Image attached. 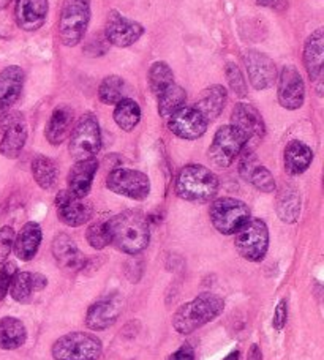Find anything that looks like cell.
<instances>
[{"label": "cell", "instance_id": "1", "mask_svg": "<svg viewBox=\"0 0 324 360\" xmlns=\"http://www.w3.org/2000/svg\"><path fill=\"white\" fill-rule=\"evenodd\" d=\"M109 243L122 253L139 255L151 242L147 218L138 210H124L106 220Z\"/></svg>", "mask_w": 324, "mask_h": 360}, {"label": "cell", "instance_id": "2", "mask_svg": "<svg viewBox=\"0 0 324 360\" xmlns=\"http://www.w3.org/2000/svg\"><path fill=\"white\" fill-rule=\"evenodd\" d=\"M223 308L225 300L222 297L211 292H203L177 308L173 316V327L182 335H189L220 316Z\"/></svg>", "mask_w": 324, "mask_h": 360}, {"label": "cell", "instance_id": "3", "mask_svg": "<svg viewBox=\"0 0 324 360\" xmlns=\"http://www.w3.org/2000/svg\"><path fill=\"white\" fill-rule=\"evenodd\" d=\"M218 177L203 165H187L179 171L174 184L176 195L189 202L212 201L218 191Z\"/></svg>", "mask_w": 324, "mask_h": 360}, {"label": "cell", "instance_id": "4", "mask_svg": "<svg viewBox=\"0 0 324 360\" xmlns=\"http://www.w3.org/2000/svg\"><path fill=\"white\" fill-rule=\"evenodd\" d=\"M92 8L90 0H63L59 15V38L63 46L75 48L87 34Z\"/></svg>", "mask_w": 324, "mask_h": 360}, {"label": "cell", "instance_id": "5", "mask_svg": "<svg viewBox=\"0 0 324 360\" xmlns=\"http://www.w3.org/2000/svg\"><path fill=\"white\" fill-rule=\"evenodd\" d=\"M101 149V130L99 119L92 112H87L76 122L70 134L68 152L75 162L95 158Z\"/></svg>", "mask_w": 324, "mask_h": 360}, {"label": "cell", "instance_id": "6", "mask_svg": "<svg viewBox=\"0 0 324 360\" xmlns=\"http://www.w3.org/2000/svg\"><path fill=\"white\" fill-rule=\"evenodd\" d=\"M101 352V340L86 332L67 333L51 348L54 360H99Z\"/></svg>", "mask_w": 324, "mask_h": 360}, {"label": "cell", "instance_id": "7", "mask_svg": "<svg viewBox=\"0 0 324 360\" xmlns=\"http://www.w3.org/2000/svg\"><path fill=\"white\" fill-rule=\"evenodd\" d=\"M209 217L220 234H236L250 220V207L241 199L218 198L211 204Z\"/></svg>", "mask_w": 324, "mask_h": 360}, {"label": "cell", "instance_id": "8", "mask_svg": "<svg viewBox=\"0 0 324 360\" xmlns=\"http://www.w3.org/2000/svg\"><path fill=\"white\" fill-rule=\"evenodd\" d=\"M235 247L245 261H263L269 248L268 224L259 218H250L236 233Z\"/></svg>", "mask_w": 324, "mask_h": 360}, {"label": "cell", "instance_id": "9", "mask_svg": "<svg viewBox=\"0 0 324 360\" xmlns=\"http://www.w3.org/2000/svg\"><path fill=\"white\" fill-rule=\"evenodd\" d=\"M247 138L239 133L236 128L231 125L220 127L209 147L211 162L217 168H228L235 163V160L244 150V147H247Z\"/></svg>", "mask_w": 324, "mask_h": 360}, {"label": "cell", "instance_id": "10", "mask_svg": "<svg viewBox=\"0 0 324 360\" xmlns=\"http://www.w3.org/2000/svg\"><path fill=\"white\" fill-rule=\"evenodd\" d=\"M106 188L116 195L135 199V201H144L151 195V179L141 171L118 168L108 174Z\"/></svg>", "mask_w": 324, "mask_h": 360}, {"label": "cell", "instance_id": "11", "mask_svg": "<svg viewBox=\"0 0 324 360\" xmlns=\"http://www.w3.org/2000/svg\"><path fill=\"white\" fill-rule=\"evenodd\" d=\"M0 131L4 133L0 141V155L15 160L27 143V124L21 112H5L0 115Z\"/></svg>", "mask_w": 324, "mask_h": 360}, {"label": "cell", "instance_id": "12", "mask_svg": "<svg viewBox=\"0 0 324 360\" xmlns=\"http://www.w3.org/2000/svg\"><path fill=\"white\" fill-rule=\"evenodd\" d=\"M144 25L138 21H133L118 10H111L108 13L106 25H105V38L109 46L116 48H130L141 40L144 35Z\"/></svg>", "mask_w": 324, "mask_h": 360}, {"label": "cell", "instance_id": "13", "mask_svg": "<svg viewBox=\"0 0 324 360\" xmlns=\"http://www.w3.org/2000/svg\"><path fill=\"white\" fill-rule=\"evenodd\" d=\"M278 78L277 100L278 105L288 111H296L302 108L306 101V84L299 70L293 65H285Z\"/></svg>", "mask_w": 324, "mask_h": 360}, {"label": "cell", "instance_id": "14", "mask_svg": "<svg viewBox=\"0 0 324 360\" xmlns=\"http://www.w3.org/2000/svg\"><path fill=\"white\" fill-rule=\"evenodd\" d=\"M207 122L199 111L190 106H182L168 117V128L180 139L194 141L204 136L207 131Z\"/></svg>", "mask_w": 324, "mask_h": 360}, {"label": "cell", "instance_id": "15", "mask_svg": "<svg viewBox=\"0 0 324 360\" xmlns=\"http://www.w3.org/2000/svg\"><path fill=\"white\" fill-rule=\"evenodd\" d=\"M244 63L251 87L256 90H268L275 84L278 76L277 67L268 54L250 49L244 54Z\"/></svg>", "mask_w": 324, "mask_h": 360}, {"label": "cell", "instance_id": "16", "mask_svg": "<svg viewBox=\"0 0 324 360\" xmlns=\"http://www.w3.org/2000/svg\"><path fill=\"white\" fill-rule=\"evenodd\" d=\"M56 209L59 220L71 228L86 224L94 214L92 205L86 201V198H76L68 190H63L56 196Z\"/></svg>", "mask_w": 324, "mask_h": 360}, {"label": "cell", "instance_id": "17", "mask_svg": "<svg viewBox=\"0 0 324 360\" xmlns=\"http://www.w3.org/2000/svg\"><path fill=\"white\" fill-rule=\"evenodd\" d=\"M304 67L307 70L310 81L316 84V89L323 87V63H324V29L320 27L310 34L304 44Z\"/></svg>", "mask_w": 324, "mask_h": 360}, {"label": "cell", "instance_id": "18", "mask_svg": "<svg viewBox=\"0 0 324 360\" xmlns=\"http://www.w3.org/2000/svg\"><path fill=\"white\" fill-rule=\"evenodd\" d=\"M230 125L236 128L241 134H244L247 141H250L251 138H264L266 134V124L261 112L255 106L244 101L237 103L232 108Z\"/></svg>", "mask_w": 324, "mask_h": 360}, {"label": "cell", "instance_id": "19", "mask_svg": "<svg viewBox=\"0 0 324 360\" xmlns=\"http://www.w3.org/2000/svg\"><path fill=\"white\" fill-rule=\"evenodd\" d=\"M49 0H16L15 21L24 32H37L46 22Z\"/></svg>", "mask_w": 324, "mask_h": 360}, {"label": "cell", "instance_id": "20", "mask_svg": "<svg viewBox=\"0 0 324 360\" xmlns=\"http://www.w3.org/2000/svg\"><path fill=\"white\" fill-rule=\"evenodd\" d=\"M25 73L21 67L10 65L0 72V115L8 112L23 94Z\"/></svg>", "mask_w": 324, "mask_h": 360}, {"label": "cell", "instance_id": "21", "mask_svg": "<svg viewBox=\"0 0 324 360\" xmlns=\"http://www.w3.org/2000/svg\"><path fill=\"white\" fill-rule=\"evenodd\" d=\"M120 300L118 297H101L89 307L86 326L90 330H105L118 321L120 314Z\"/></svg>", "mask_w": 324, "mask_h": 360}, {"label": "cell", "instance_id": "22", "mask_svg": "<svg viewBox=\"0 0 324 360\" xmlns=\"http://www.w3.org/2000/svg\"><path fill=\"white\" fill-rule=\"evenodd\" d=\"M96 171H99V162L96 158L82 160V162H76L73 168L68 172V191L76 198H86L90 188H92L94 179Z\"/></svg>", "mask_w": 324, "mask_h": 360}, {"label": "cell", "instance_id": "23", "mask_svg": "<svg viewBox=\"0 0 324 360\" xmlns=\"http://www.w3.org/2000/svg\"><path fill=\"white\" fill-rule=\"evenodd\" d=\"M53 256L57 264H59L65 270H81L86 266V256L81 253V250L77 248L75 240L71 239L68 234H59L54 237L53 240Z\"/></svg>", "mask_w": 324, "mask_h": 360}, {"label": "cell", "instance_id": "24", "mask_svg": "<svg viewBox=\"0 0 324 360\" xmlns=\"http://www.w3.org/2000/svg\"><path fill=\"white\" fill-rule=\"evenodd\" d=\"M226 101H228V90L220 84H213L206 87L199 94L193 108L199 111L201 115L211 124V122L218 119L220 114L223 112Z\"/></svg>", "mask_w": 324, "mask_h": 360}, {"label": "cell", "instance_id": "25", "mask_svg": "<svg viewBox=\"0 0 324 360\" xmlns=\"http://www.w3.org/2000/svg\"><path fill=\"white\" fill-rule=\"evenodd\" d=\"M48 278L42 274L16 272L10 285V294L19 304H29L32 295L46 288Z\"/></svg>", "mask_w": 324, "mask_h": 360}, {"label": "cell", "instance_id": "26", "mask_svg": "<svg viewBox=\"0 0 324 360\" xmlns=\"http://www.w3.org/2000/svg\"><path fill=\"white\" fill-rule=\"evenodd\" d=\"M43 239L42 226L35 221L25 223L24 226L19 231L18 236H15V243H13V250H15V255L21 261H30L35 258L38 253V248H40V243Z\"/></svg>", "mask_w": 324, "mask_h": 360}, {"label": "cell", "instance_id": "27", "mask_svg": "<svg viewBox=\"0 0 324 360\" xmlns=\"http://www.w3.org/2000/svg\"><path fill=\"white\" fill-rule=\"evenodd\" d=\"M313 162V152L302 141H289L283 152L285 171L289 176H301Z\"/></svg>", "mask_w": 324, "mask_h": 360}, {"label": "cell", "instance_id": "28", "mask_svg": "<svg viewBox=\"0 0 324 360\" xmlns=\"http://www.w3.org/2000/svg\"><path fill=\"white\" fill-rule=\"evenodd\" d=\"M73 125V109L68 106H57L44 128V136L51 146H61L68 138Z\"/></svg>", "mask_w": 324, "mask_h": 360}, {"label": "cell", "instance_id": "29", "mask_svg": "<svg viewBox=\"0 0 324 360\" xmlns=\"http://www.w3.org/2000/svg\"><path fill=\"white\" fill-rule=\"evenodd\" d=\"M25 340H27V329L23 321L13 316L0 319V349H18L25 343Z\"/></svg>", "mask_w": 324, "mask_h": 360}, {"label": "cell", "instance_id": "30", "mask_svg": "<svg viewBox=\"0 0 324 360\" xmlns=\"http://www.w3.org/2000/svg\"><path fill=\"white\" fill-rule=\"evenodd\" d=\"M301 214V195L294 186H283L277 196V215L283 223L293 224Z\"/></svg>", "mask_w": 324, "mask_h": 360}, {"label": "cell", "instance_id": "31", "mask_svg": "<svg viewBox=\"0 0 324 360\" xmlns=\"http://www.w3.org/2000/svg\"><path fill=\"white\" fill-rule=\"evenodd\" d=\"M32 176H34L35 182L43 190L54 188L59 177V168L53 158L46 155H37L32 160Z\"/></svg>", "mask_w": 324, "mask_h": 360}, {"label": "cell", "instance_id": "32", "mask_svg": "<svg viewBox=\"0 0 324 360\" xmlns=\"http://www.w3.org/2000/svg\"><path fill=\"white\" fill-rule=\"evenodd\" d=\"M113 117L120 130L133 131L141 122V108L132 98H122L118 105H114Z\"/></svg>", "mask_w": 324, "mask_h": 360}, {"label": "cell", "instance_id": "33", "mask_svg": "<svg viewBox=\"0 0 324 360\" xmlns=\"http://www.w3.org/2000/svg\"><path fill=\"white\" fill-rule=\"evenodd\" d=\"M158 114L161 117L168 119L173 112H176L177 109L185 106L187 101V92L180 87L176 82H173L170 87H166L163 92H160L158 95Z\"/></svg>", "mask_w": 324, "mask_h": 360}, {"label": "cell", "instance_id": "34", "mask_svg": "<svg viewBox=\"0 0 324 360\" xmlns=\"http://www.w3.org/2000/svg\"><path fill=\"white\" fill-rule=\"evenodd\" d=\"M147 81H149V87H151L152 94L158 95L160 92H163L166 87H170L174 82L173 68L163 60L154 62L151 68H149Z\"/></svg>", "mask_w": 324, "mask_h": 360}, {"label": "cell", "instance_id": "35", "mask_svg": "<svg viewBox=\"0 0 324 360\" xmlns=\"http://www.w3.org/2000/svg\"><path fill=\"white\" fill-rule=\"evenodd\" d=\"M125 81L118 75H109L100 82L99 87V100L103 105H118L124 98Z\"/></svg>", "mask_w": 324, "mask_h": 360}, {"label": "cell", "instance_id": "36", "mask_svg": "<svg viewBox=\"0 0 324 360\" xmlns=\"http://www.w3.org/2000/svg\"><path fill=\"white\" fill-rule=\"evenodd\" d=\"M225 75H226V81H228V86L232 90V94H235L237 98L244 100L245 96L249 95V87H247V81H245V76L241 72V68H239L235 62H226Z\"/></svg>", "mask_w": 324, "mask_h": 360}, {"label": "cell", "instance_id": "37", "mask_svg": "<svg viewBox=\"0 0 324 360\" xmlns=\"http://www.w3.org/2000/svg\"><path fill=\"white\" fill-rule=\"evenodd\" d=\"M245 180H247L249 184L254 185L256 190L263 191V193H274L277 188L274 176H272L270 171L266 168V166H263L261 163H258L255 168L250 171V174Z\"/></svg>", "mask_w": 324, "mask_h": 360}, {"label": "cell", "instance_id": "38", "mask_svg": "<svg viewBox=\"0 0 324 360\" xmlns=\"http://www.w3.org/2000/svg\"><path fill=\"white\" fill-rule=\"evenodd\" d=\"M86 239L89 245L95 250H103L109 245V237L106 233V221H95L86 231Z\"/></svg>", "mask_w": 324, "mask_h": 360}, {"label": "cell", "instance_id": "39", "mask_svg": "<svg viewBox=\"0 0 324 360\" xmlns=\"http://www.w3.org/2000/svg\"><path fill=\"white\" fill-rule=\"evenodd\" d=\"M15 229L11 226L0 228V264H5L15 243Z\"/></svg>", "mask_w": 324, "mask_h": 360}, {"label": "cell", "instance_id": "40", "mask_svg": "<svg viewBox=\"0 0 324 360\" xmlns=\"http://www.w3.org/2000/svg\"><path fill=\"white\" fill-rule=\"evenodd\" d=\"M16 272V266L13 262H5L4 267L0 269V300H4L5 295L8 294L11 280Z\"/></svg>", "mask_w": 324, "mask_h": 360}, {"label": "cell", "instance_id": "41", "mask_svg": "<svg viewBox=\"0 0 324 360\" xmlns=\"http://www.w3.org/2000/svg\"><path fill=\"white\" fill-rule=\"evenodd\" d=\"M287 319H288V302L283 299L278 302V305L275 308L274 319H272V326H274L277 330H282L285 324H287Z\"/></svg>", "mask_w": 324, "mask_h": 360}, {"label": "cell", "instance_id": "42", "mask_svg": "<svg viewBox=\"0 0 324 360\" xmlns=\"http://www.w3.org/2000/svg\"><path fill=\"white\" fill-rule=\"evenodd\" d=\"M95 41H96V44L94 43V40H90L89 44L86 46V49H84V53L89 54V56H92V57L103 56V54H105L106 51H108V48H109V43L106 41L105 35H103V37H96Z\"/></svg>", "mask_w": 324, "mask_h": 360}, {"label": "cell", "instance_id": "43", "mask_svg": "<svg viewBox=\"0 0 324 360\" xmlns=\"http://www.w3.org/2000/svg\"><path fill=\"white\" fill-rule=\"evenodd\" d=\"M168 360H194V351L190 345H184Z\"/></svg>", "mask_w": 324, "mask_h": 360}, {"label": "cell", "instance_id": "44", "mask_svg": "<svg viewBox=\"0 0 324 360\" xmlns=\"http://www.w3.org/2000/svg\"><path fill=\"white\" fill-rule=\"evenodd\" d=\"M256 5L264 6V8L283 11L288 6V0H256Z\"/></svg>", "mask_w": 324, "mask_h": 360}, {"label": "cell", "instance_id": "45", "mask_svg": "<svg viewBox=\"0 0 324 360\" xmlns=\"http://www.w3.org/2000/svg\"><path fill=\"white\" fill-rule=\"evenodd\" d=\"M247 360H263L261 349H259L258 345H251V348L249 351V356H247Z\"/></svg>", "mask_w": 324, "mask_h": 360}, {"label": "cell", "instance_id": "46", "mask_svg": "<svg viewBox=\"0 0 324 360\" xmlns=\"http://www.w3.org/2000/svg\"><path fill=\"white\" fill-rule=\"evenodd\" d=\"M223 360H239V351H232Z\"/></svg>", "mask_w": 324, "mask_h": 360}, {"label": "cell", "instance_id": "47", "mask_svg": "<svg viewBox=\"0 0 324 360\" xmlns=\"http://www.w3.org/2000/svg\"><path fill=\"white\" fill-rule=\"evenodd\" d=\"M11 2H13V0H0V11L5 10L6 6H8Z\"/></svg>", "mask_w": 324, "mask_h": 360}]
</instances>
